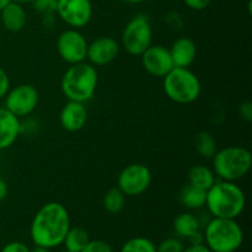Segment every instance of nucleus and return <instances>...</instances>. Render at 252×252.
Listing matches in <instances>:
<instances>
[{
	"mask_svg": "<svg viewBox=\"0 0 252 252\" xmlns=\"http://www.w3.org/2000/svg\"><path fill=\"white\" fill-rule=\"evenodd\" d=\"M70 226L68 209L59 202H48L32 219L30 236L34 245L49 250L63 244Z\"/></svg>",
	"mask_w": 252,
	"mask_h": 252,
	"instance_id": "nucleus-1",
	"label": "nucleus"
},
{
	"mask_svg": "<svg viewBox=\"0 0 252 252\" xmlns=\"http://www.w3.org/2000/svg\"><path fill=\"white\" fill-rule=\"evenodd\" d=\"M206 207L213 218L236 219L246 207V194L236 182L217 180L207 191Z\"/></svg>",
	"mask_w": 252,
	"mask_h": 252,
	"instance_id": "nucleus-2",
	"label": "nucleus"
},
{
	"mask_svg": "<svg viewBox=\"0 0 252 252\" xmlns=\"http://www.w3.org/2000/svg\"><path fill=\"white\" fill-rule=\"evenodd\" d=\"M98 83V74L95 66L86 62L71 64L61 81L63 95L69 101L86 103L95 95Z\"/></svg>",
	"mask_w": 252,
	"mask_h": 252,
	"instance_id": "nucleus-3",
	"label": "nucleus"
},
{
	"mask_svg": "<svg viewBox=\"0 0 252 252\" xmlns=\"http://www.w3.org/2000/svg\"><path fill=\"white\" fill-rule=\"evenodd\" d=\"M213 159V171L217 179L236 182L250 172L252 155L250 150L239 145H229L217 150Z\"/></svg>",
	"mask_w": 252,
	"mask_h": 252,
	"instance_id": "nucleus-4",
	"label": "nucleus"
},
{
	"mask_svg": "<svg viewBox=\"0 0 252 252\" xmlns=\"http://www.w3.org/2000/svg\"><path fill=\"white\" fill-rule=\"evenodd\" d=\"M203 235L212 252H235L244 243L243 228L235 219L212 218Z\"/></svg>",
	"mask_w": 252,
	"mask_h": 252,
	"instance_id": "nucleus-5",
	"label": "nucleus"
},
{
	"mask_svg": "<svg viewBox=\"0 0 252 252\" xmlns=\"http://www.w3.org/2000/svg\"><path fill=\"white\" fill-rule=\"evenodd\" d=\"M164 93L176 103L189 105L199 97L202 91L198 76L189 68H174L164 76Z\"/></svg>",
	"mask_w": 252,
	"mask_h": 252,
	"instance_id": "nucleus-6",
	"label": "nucleus"
},
{
	"mask_svg": "<svg viewBox=\"0 0 252 252\" xmlns=\"http://www.w3.org/2000/svg\"><path fill=\"white\" fill-rule=\"evenodd\" d=\"M153 44L152 24L144 15L133 17L122 32V46L130 56H142L143 52Z\"/></svg>",
	"mask_w": 252,
	"mask_h": 252,
	"instance_id": "nucleus-7",
	"label": "nucleus"
},
{
	"mask_svg": "<svg viewBox=\"0 0 252 252\" xmlns=\"http://www.w3.org/2000/svg\"><path fill=\"white\" fill-rule=\"evenodd\" d=\"M152 171L144 164H129L120 172L117 187L126 197H138L147 192L152 184Z\"/></svg>",
	"mask_w": 252,
	"mask_h": 252,
	"instance_id": "nucleus-8",
	"label": "nucleus"
},
{
	"mask_svg": "<svg viewBox=\"0 0 252 252\" xmlns=\"http://www.w3.org/2000/svg\"><path fill=\"white\" fill-rule=\"evenodd\" d=\"M4 98V107L16 117L22 118L31 115L36 110L39 101V94L38 90L31 84H20L15 88H10Z\"/></svg>",
	"mask_w": 252,
	"mask_h": 252,
	"instance_id": "nucleus-9",
	"label": "nucleus"
},
{
	"mask_svg": "<svg viewBox=\"0 0 252 252\" xmlns=\"http://www.w3.org/2000/svg\"><path fill=\"white\" fill-rule=\"evenodd\" d=\"M88 39L76 29H68L62 32L57 39V52L68 64H76L86 61Z\"/></svg>",
	"mask_w": 252,
	"mask_h": 252,
	"instance_id": "nucleus-10",
	"label": "nucleus"
},
{
	"mask_svg": "<svg viewBox=\"0 0 252 252\" xmlns=\"http://www.w3.org/2000/svg\"><path fill=\"white\" fill-rule=\"evenodd\" d=\"M57 14L70 29H83L93 17L91 0H57Z\"/></svg>",
	"mask_w": 252,
	"mask_h": 252,
	"instance_id": "nucleus-11",
	"label": "nucleus"
},
{
	"mask_svg": "<svg viewBox=\"0 0 252 252\" xmlns=\"http://www.w3.org/2000/svg\"><path fill=\"white\" fill-rule=\"evenodd\" d=\"M140 57L144 70L155 78H164L174 68L169 48L160 44L149 46Z\"/></svg>",
	"mask_w": 252,
	"mask_h": 252,
	"instance_id": "nucleus-12",
	"label": "nucleus"
},
{
	"mask_svg": "<svg viewBox=\"0 0 252 252\" xmlns=\"http://www.w3.org/2000/svg\"><path fill=\"white\" fill-rule=\"evenodd\" d=\"M120 49V43L113 37H97L89 43L86 59H89L90 64L94 66H105L117 58Z\"/></svg>",
	"mask_w": 252,
	"mask_h": 252,
	"instance_id": "nucleus-13",
	"label": "nucleus"
},
{
	"mask_svg": "<svg viewBox=\"0 0 252 252\" xmlns=\"http://www.w3.org/2000/svg\"><path fill=\"white\" fill-rule=\"evenodd\" d=\"M59 121L66 132H79L83 129L88 121V108L85 103L69 101L63 106L59 115Z\"/></svg>",
	"mask_w": 252,
	"mask_h": 252,
	"instance_id": "nucleus-14",
	"label": "nucleus"
},
{
	"mask_svg": "<svg viewBox=\"0 0 252 252\" xmlns=\"http://www.w3.org/2000/svg\"><path fill=\"white\" fill-rule=\"evenodd\" d=\"M21 134L20 118L12 115L2 106L0 107V150H5L14 145Z\"/></svg>",
	"mask_w": 252,
	"mask_h": 252,
	"instance_id": "nucleus-15",
	"label": "nucleus"
},
{
	"mask_svg": "<svg viewBox=\"0 0 252 252\" xmlns=\"http://www.w3.org/2000/svg\"><path fill=\"white\" fill-rule=\"evenodd\" d=\"M169 51L172 63L176 68H189L197 56L196 43L193 39L187 36L177 38L171 44V48Z\"/></svg>",
	"mask_w": 252,
	"mask_h": 252,
	"instance_id": "nucleus-16",
	"label": "nucleus"
},
{
	"mask_svg": "<svg viewBox=\"0 0 252 252\" xmlns=\"http://www.w3.org/2000/svg\"><path fill=\"white\" fill-rule=\"evenodd\" d=\"M0 19H1V24L6 31L17 33L26 26L27 12L22 4L11 1L0 11Z\"/></svg>",
	"mask_w": 252,
	"mask_h": 252,
	"instance_id": "nucleus-17",
	"label": "nucleus"
},
{
	"mask_svg": "<svg viewBox=\"0 0 252 252\" xmlns=\"http://www.w3.org/2000/svg\"><path fill=\"white\" fill-rule=\"evenodd\" d=\"M187 179H189V185L199 187V189H204V191H208V189L213 186L214 182L218 180L217 179L216 174H214L213 169L201 164L193 165V166L189 170Z\"/></svg>",
	"mask_w": 252,
	"mask_h": 252,
	"instance_id": "nucleus-18",
	"label": "nucleus"
},
{
	"mask_svg": "<svg viewBox=\"0 0 252 252\" xmlns=\"http://www.w3.org/2000/svg\"><path fill=\"white\" fill-rule=\"evenodd\" d=\"M207 191L187 184L180 191V202L187 209H199L206 206Z\"/></svg>",
	"mask_w": 252,
	"mask_h": 252,
	"instance_id": "nucleus-19",
	"label": "nucleus"
},
{
	"mask_svg": "<svg viewBox=\"0 0 252 252\" xmlns=\"http://www.w3.org/2000/svg\"><path fill=\"white\" fill-rule=\"evenodd\" d=\"M201 229V223L194 214L189 212L180 213L174 220V230L180 238L187 239Z\"/></svg>",
	"mask_w": 252,
	"mask_h": 252,
	"instance_id": "nucleus-20",
	"label": "nucleus"
},
{
	"mask_svg": "<svg viewBox=\"0 0 252 252\" xmlns=\"http://www.w3.org/2000/svg\"><path fill=\"white\" fill-rule=\"evenodd\" d=\"M90 241L89 233L81 226H74L68 230L63 240V245L69 252H81Z\"/></svg>",
	"mask_w": 252,
	"mask_h": 252,
	"instance_id": "nucleus-21",
	"label": "nucleus"
},
{
	"mask_svg": "<svg viewBox=\"0 0 252 252\" xmlns=\"http://www.w3.org/2000/svg\"><path fill=\"white\" fill-rule=\"evenodd\" d=\"M102 204L107 213L118 214L125 208L126 196L118 187H112L103 196Z\"/></svg>",
	"mask_w": 252,
	"mask_h": 252,
	"instance_id": "nucleus-22",
	"label": "nucleus"
},
{
	"mask_svg": "<svg viewBox=\"0 0 252 252\" xmlns=\"http://www.w3.org/2000/svg\"><path fill=\"white\" fill-rule=\"evenodd\" d=\"M196 152L204 159H212L217 153V143L213 135L208 132H201L194 139Z\"/></svg>",
	"mask_w": 252,
	"mask_h": 252,
	"instance_id": "nucleus-23",
	"label": "nucleus"
},
{
	"mask_svg": "<svg viewBox=\"0 0 252 252\" xmlns=\"http://www.w3.org/2000/svg\"><path fill=\"white\" fill-rule=\"evenodd\" d=\"M121 252H157V245L149 239L137 236L126 241Z\"/></svg>",
	"mask_w": 252,
	"mask_h": 252,
	"instance_id": "nucleus-24",
	"label": "nucleus"
},
{
	"mask_svg": "<svg viewBox=\"0 0 252 252\" xmlns=\"http://www.w3.org/2000/svg\"><path fill=\"white\" fill-rule=\"evenodd\" d=\"M33 9L43 16L54 15L57 11V0H33Z\"/></svg>",
	"mask_w": 252,
	"mask_h": 252,
	"instance_id": "nucleus-25",
	"label": "nucleus"
},
{
	"mask_svg": "<svg viewBox=\"0 0 252 252\" xmlns=\"http://www.w3.org/2000/svg\"><path fill=\"white\" fill-rule=\"evenodd\" d=\"M185 246L177 238H167L157 246V252H182Z\"/></svg>",
	"mask_w": 252,
	"mask_h": 252,
	"instance_id": "nucleus-26",
	"label": "nucleus"
},
{
	"mask_svg": "<svg viewBox=\"0 0 252 252\" xmlns=\"http://www.w3.org/2000/svg\"><path fill=\"white\" fill-rule=\"evenodd\" d=\"M81 252H112V248L103 240H90Z\"/></svg>",
	"mask_w": 252,
	"mask_h": 252,
	"instance_id": "nucleus-27",
	"label": "nucleus"
},
{
	"mask_svg": "<svg viewBox=\"0 0 252 252\" xmlns=\"http://www.w3.org/2000/svg\"><path fill=\"white\" fill-rule=\"evenodd\" d=\"M10 90V78L4 68L0 66V100L5 97L7 91Z\"/></svg>",
	"mask_w": 252,
	"mask_h": 252,
	"instance_id": "nucleus-28",
	"label": "nucleus"
},
{
	"mask_svg": "<svg viewBox=\"0 0 252 252\" xmlns=\"http://www.w3.org/2000/svg\"><path fill=\"white\" fill-rule=\"evenodd\" d=\"M1 252H30V249L21 241H11L1 249Z\"/></svg>",
	"mask_w": 252,
	"mask_h": 252,
	"instance_id": "nucleus-29",
	"label": "nucleus"
},
{
	"mask_svg": "<svg viewBox=\"0 0 252 252\" xmlns=\"http://www.w3.org/2000/svg\"><path fill=\"white\" fill-rule=\"evenodd\" d=\"M239 116L243 118L246 122H251L252 121V103L250 101H245L239 106Z\"/></svg>",
	"mask_w": 252,
	"mask_h": 252,
	"instance_id": "nucleus-30",
	"label": "nucleus"
},
{
	"mask_svg": "<svg viewBox=\"0 0 252 252\" xmlns=\"http://www.w3.org/2000/svg\"><path fill=\"white\" fill-rule=\"evenodd\" d=\"M184 1L189 9L199 11V10L207 9L212 2V0H184Z\"/></svg>",
	"mask_w": 252,
	"mask_h": 252,
	"instance_id": "nucleus-31",
	"label": "nucleus"
},
{
	"mask_svg": "<svg viewBox=\"0 0 252 252\" xmlns=\"http://www.w3.org/2000/svg\"><path fill=\"white\" fill-rule=\"evenodd\" d=\"M187 240L189 241L191 245H199V244H204V235L201 233V230H198L194 234H192L191 236H189Z\"/></svg>",
	"mask_w": 252,
	"mask_h": 252,
	"instance_id": "nucleus-32",
	"label": "nucleus"
},
{
	"mask_svg": "<svg viewBox=\"0 0 252 252\" xmlns=\"http://www.w3.org/2000/svg\"><path fill=\"white\" fill-rule=\"evenodd\" d=\"M182 252H212L207 248L206 244H199V245H189V248H185Z\"/></svg>",
	"mask_w": 252,
	"mask_h": 252,
	"instance_id": "nucleus-33",
	"label": "nucleus"
},
{
	"mask_svg": "<svg viewBox=\"0 0 252 252\" xmlns=\"http://www.w3.org/2000/svg\"><path fill=\"white\" fill-rule=\"evenodd\" d=\"M7 192H9V187H7V184L4 181V180L0 177V202L4 201L7 196Z\"/></svg>",
	"mask_w": 252,
	"mask_h": 252,
	"instance_id": "nucleus-34",
	"label": "nucleus"
},
{
	"mask_svg": "<svg viewBox=\"0 0 252 252\" xmlns=\"http://www.w3.org/2000/svg\"><path fill=\"white\" fill-rule=\"evenodd\" d=\"M30 252H49V250L48 249H44V248H41V246L34 245V248L32 249V250H30Z\"/></svg>",
	"mask_w": 252,
	"mask_h": 252,
	"instance_id": "nucleus-35",
	"label": "nucleus"
},
{
	"mask_svg": "<svg viewBox=\"0 0 252 252\" xmlns=\"http://www.w3.org/2000/svg\"><path fill=\"white\" fill-rule=\"evenodd\" d=\"M11 1L12 0H0V11H1L4 7H6Z\"/></svg>",
	"mask_w": 252,
	"mask_h": 252,
	"instance_id": "nucleus-36",
	"label": "nucleus"
},
{
	"mask_svg": "<svg viewBox=\"0 0 252 252\" xmlns=\"http://www.w3.org/2000/svg\"><path fill=\"white\" fill-rule=\"evenodd\" d=\"M15 2H19V4H27V2H32L33 0H12Z\"/></svg>",
	"mask_w": 252,
	"mask_h": 252,
	"instance_id": "nucleus-37",
	"label": "nucleus"
},
{
	"mask_svg": "<svg viewBox=\"0 0 252 252\" xmlns=\"http://www.w3.org/2000/svg\"><path fill=\"white\" fill-rule=\"evenodd\" d=\"M123 1L129 2V4H138V2H142L144 1V0H123Z\"/></svg>",
	"mask_w": 252,
	"mask_h": 252,
	"instance_id": "nucleus-38",
	"label": "nucleus"
},
{
	"mask_svg": "<svg viewBox=\"0 0 252 252\" xmlns=\"http://www.w3.org/2000/svg\"><path fill=\"white\" fill-rule=\"evenodd\" d=\"M61 252H69V251H66V250H64V251H61Z\"/></svg>",
	"mask_w": 252,
	"mask_h": 252,
	"instance_id": "nucleus-39",
	"label": "nucleus"
}]
</instances>
